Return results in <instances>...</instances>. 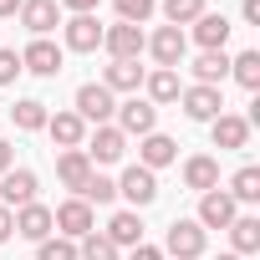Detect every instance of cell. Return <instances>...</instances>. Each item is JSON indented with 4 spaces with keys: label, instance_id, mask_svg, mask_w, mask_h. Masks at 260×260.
Masks as SVG:
<instances>
[{
    "label": "cell",
    "instance_id": "6da1fadb",
    "mask_svg": "<svg viewBox=\"0 0 260 260\" xmlns=\"http://www.w3.org/2000/svg\"><path fill=\"white\" fill-rule=\"evenodd\" d=\"M102 46H107L112 61H138V56L148 51V36H143V26L117 21V26H102Z\"/></svg>",
    "mask_w": 260,
    "mask_h": 260
},
{
    "label": "cell",
    "instance_id": "7a4b0ae2",
    "mask_svg": "<svg viewBox=\"0 0 260 260\" xmlns=\"http://www.w3.org/2000/svg\"><path fill=\"white\" fill-rule=\"evenodd\" d=\"M204 245H209V235L199 230V219H174V224H169L164 250H169L174 260H199V255H204Z\"/></svg>",
    "mask_w": 260,
    "mask_h": 260
},
{
    "label": "cell",
    "instance_id": "3957f363",
    "mask_svg": "<svg viewBox=\"0 0 260 260\" xmlns=\"http://www.w3.org/2000/svg\"><path fill=\"white\" fill-rule=\"evenodd\" d=\"M51 224H56L67 240H82V235H92V230H97V214H92V204H87V199H67V204H56V209H51Z\"/></svg>",
    "mask_w": 260,
    "mask_h": 260
},
{
    "label": "cell",
    "instance_id": "277c9868",
    "mask_svg": "<svg viewBox=\"0 0 260 260\" xmlns=\"http://www.w3.org/2000/svg\"><path fill=\"white\" fill-rule=\"evenodd\" d=\"M117 194L133 204V209H143V204H153L158 199V174L153 169H143V164H133V169H122V179H117Z\"/></svg>",
    "mask_w": 260,
    "mask_h": 260
},
{
    "label": "cell",
    "instance_id": "5b68a950",
    "mask_svg": "<svg viewBox=\"0 0 260 260\" xmlns=\"http://www.w3.org/2000/svg\"><path fill=\"white\" fill-rule=\"evenodd\" d=\"M153 127H158V107H153V102H138V97H133V102L117 107V133H122V138H148Z\"/></svg>",
    "mask_w": 260,
    "mask_h": 260
},
{
    "label": "cell",
    "instance_id": "8992f818",
    "mask_svg": "<svg viewBox=\"0 0 260 260\" xmlns=\"http://www.w3.org/2000/svg\"><path fill=\"white\" fill-rule=\"evenodd\" d=\"M112 112H117V102H112V92H107L102 82L77 87V117H82V122H97V127H102Z\"/></svg>",
    "mask_w": 260,
    "mask_h": 260
},
{
    "label": "cell",
    "instance_id": "52a82bcc",
    "mask_svg": "<svg viewBox=\"0 0 260 260\" xmlns=\"http://www.w3.org/2000/svg\"><path fill=\"white\" fill-rule=\"evenodd\" d=\"M235 214H240V204H235L224 189L199 194V230H230V224H235Z\"/></svg>",
    "mask_w": 260,
    "mask_h": 260
},
{
    "label": "cell",
    "instance_id": "ba28073f",
    "mask_svg": "<svg viewBox=\"0 0 260 260\" xmlns=\"http://www.w3.org/2000/svg\"><path fill=\"white\" fill-rule=\"evenodd\" d=\"M148 51H153V61H158V67H169V72H174V67L184 61V51H189V36H184L179 26H158V31L148 36Z\"/></svg>",
    "mask_w": 260,
    "mask_h": 260
},
{
    "label": "cell",
    "instance_id": "9c48e42d",
    "mask_svg": "<svg viewBox=\"0 0 260 260\" xmlns=\"http://www.w3.org/2000/svg\"><path fill=\"white\" fill-rule=\"evenodd\" d=\"M0 204H6V209L36 204V174L31 169H6V174H0Z\"/></svg>",
    "mask_w": 260,
    "mask_h": 260
},
{
    "label": "cell",
    "instance_id": "30bf717a",
    "mask_svg": "<svg viewBox=\"0 0 260 260\" xmlns=\"http://www.w3.org/2000/svg\"><path fill=\"white\" fill-rule=\"evenodd\" d=\"M179 102H184V112H189L194 122H214V117L224 112L219 87H184V92H179Z\"/></svg>",
    "mask_w": 260,
    "mask_h": 260
},
{
    "label": "cell",
    "instance_id": "8fae6325",
    "mask_svg": "<svg viewBox=\"0 0 260 260\" xmlns=\"http://www.w3.org/2000/svg\"><path fill=\"white\" fill-rule=\"evenodd\" d=\"M21 26L31 31V36H46V31H56L61 26V6L56 0H21Z\"/></svg>",
    "mask_w": 260,
    "mask_h": 260
},
{
    "label": "cell",
    "instance_id": "7c38bea8",
    "mask_svg": "<svg viewBox=\"0 0 260 260\" xmlns=\"http://www.w3.org/2000/svg\"><path fill=\"white\" fill-rule=\"evenodd\" d=\"M82 153L92 158V169H97V164H117V158L127 153V138L117 133V122H102L97 133H92V148H82Z\"/></svg>",
    "mask_w": 260,
    "mask_h": 260
},
{
    "label": "cell",
    "instance_id": "4fadbf2b",
    "mask_svg": "<svg viewBox=\"0 0 260 260\" xmlns=\"http://www.w3.org/2000/svg\"><path fill=\"white\" fill-rule=\"evenodd\" d=\"M21 72H36V77H56V72H61V46H51L46 36H36V41L21 51Z\"/></svg>",
    "mask_w": 260,
    "mask_h": 260
},
{
    "label": "cell",
    "instance_id": "5bb4252c",
    "mask_svg": "<svg viewBox=\"0 0 260 260\" xmlns=\"http://www.w3.org/2000/svg\"><path fill=\"white\" fill-rule=\"evenodd\" d=\"M92 174H97V169H92V158H87L82 148H61V158H56V179H61L72 194H82Z\"/></svg>",
    "mask_w": 260,
    "mask_h": 260
},
{
    "label": "cell",
    "instance_id": "9a60e30c",
    "mask_svg": "<svg viewBox=\"0 0 260 260\" xmlns=\"http://www.w3.org/2000/svg\"><path fill=\"white\" fill-rule=\"evenodd\" d=\"M46 133H51L56 148H82V143H87V122H82L77 112H51V117H46Z\"/></svg>",
    "mask_w": 260,
    "mask_h": 260
},
{
    "label": "cell",
    "instance_id": "2e32d148",
    "mask_svg": "<svg viewBox=\"0 0 260 260\" xmlns=\"http://www.w3.org/2000/svg\"><path fill=\"white\" fill-rule=\"evenodd\" d=\"M209 133H214V148H250V122L240 112H219L209 122Z\"/></svg>",
    "mask_w": 260,
    "mask_h": 260
},
{
    "label": "cell",
    "instance_id": "e0dca14e",
    "mask_svg": "<svg viewBox=\"0 0 260 260\" xmlns=\"http://www.w3.org/2000/svg\"><path fill=\"white\" fill-rule=\"evenodd\" d=\"M51 230H56V224H51V209H46V204H21V209H16V235H21V240H36V245H41Z\"/></svg>",
    "mask_w": 260,
    "mask_h": 260
},
{
    "label": "cell",
    "instance_id": "ac0fdd59",
    "mask_svg": "<svg viewBox=\"0 0 260 260\" xmlns=\"http://www.w3.org/2000/svg\"><path fill=\"white\" fill-rule=\"evenodd\" d=\"M61 31H67V51H97V46H102V26H97V16H72Z\"/></svg>",
    "mask_w": 260,
    "mask_h": 260
},
{
    "label": "cell",
    "instance_id": "d6986e66",
    "mask_svg": "<svg viewBox=\"0 0 260 260\" xmlns=\"http://www.w3.org/2000/svg\"><path fill=\"white\" fill-rule=\"evenodd\" d=\"M174 158H179V143H174V138H164V133H148V138L138 143V164H143V169H153V174H158V169H169Z\"/></svg>",
    "mask_w": 260,
    "mask_h": 260
},
{
    "label": "cell",
    "instance_id": "ffe728a7",
    "mask_svg": "<svg viewBox=\"0 0 260 260\" xmlns=\"http://www.w3.org/2000/svg\"><path fill=\"white\" fill-rule=\"evenodd\" d=\"M102 235H107L117 250H122V245H143V219H138V209H117Z\"/></svg>",
    "mask_w": 260,
    "mask_h": 260
},
{
    "label": "cell",
    "instance_id": "44dd1931",
    "mask_svg": "<svg viewBox=\"0 0 260 260\" xmlns=\"http://www.w3.org/2000/svg\"><path fill=\"white\" fill-rule=\"evenodd\" d=\"M184 184H189L194 194H209V189H219V164H214L209 153H194V158L184 164Z\"/></svg>",
    "mask_w": 260,
    "mask_h": 260
},
{
    "label": "cell",
    "instance_id": "7402d4cb",
    "mask_svg": "<svg viewBox=\"0 0 260 260\" xmlns=\"http://www.w3.org/2000/svg\"><path fill=\"white\" fill-rule=\"evenodd\" d=\"M143 77H148V72H143L138 61H112V67L102 72V87H107V92H138Z\"/></svg>",
    "mask_w": 260,
    "mask_h": 260
},
{
    "label": "cell",
    "instance_id": "603a6c76",
    "mask_svg": "<svg viewBox=\"0 0 260 260\" xmlns=\"http://www.w3.org/2000/svg\"><path fill=\"white\" fill-rule=\"evenodd\" d=\"M194 41H199L204 51H224V41H230V21H224V16H209V11H204V16L194 21Z\"/></svg>",
    "mask_w": 260,
    "mask_h": 260
},
{
    "label": "cell",
    "instance_id": "cb8c5ba5",
    "mask_svg": "<svg viewBox=\"0 0 260 260\" xmlns=\"http://www.w3.org/2000/svg\"><path fill=\"white\" fill-rule=\"evenodd\" d=\"M143 87H148V102L158 107V102H179V72H169V67H153L148 77H143Z\"/></svg>",
    "mask_w": 260,
    "mask_h": 260
},
{
    "label": "cell",
    "instance_id": "d4e9b609",
    "mask_svg": "<svg viewBox=\"0 0 260 260\" xmlns=\"http://www.w3.org/2000/svg\"><path fill=\"white\" fill-rule=\"evenodd\" d=\"M224 77H230V56L224 51H204L194 61V87H219Z\"/></svg>",
    "mask_w": 260,
    "mask_h": 260
},
{
    "label": "cell",
    "instance_id": "484cf974",
    "mask_svg": "<svg viewBox=\"0 0 260 260\" xmlns=\"http://www.w3.org/2000/svg\"><path fill=\"white\" fill-rule=\"evenodd\" d=\"M46 102H36V97H21L16 107H11V122L21 127V133H41V127H46Z\"/></svg>",
    "mask_w": 260,
    "mask_h": 260
},
{
    "label": "cell",
    "instance_id": "4316f807",
    "mask_svg": "<svg viewBox=\"0 0 260 260\" xmlns=\"http://www.w3.org/2000/svg\"><path fill=\"white\" fill-rule=\"evenodd\" d=\"M230 240H235V255H255V250H260V219H255V214H235Z\"/></svg>",
    "mask_w": 260,
    "mask_h": 260
},
{
    "label": "cell",
    "instance_id": "83f0119b",
    "mask_svg": "<svg viewBox=\"0 0 260 260\" xmlns=\"http://www.w3.org/2000/svg\"><path fill=\"white\" fill-rule=\"evenodd\" d=\"M224 194H230L235 204H255V199H260V169H255V164H245V169L230 179V189H224Z\"/></svg>",
    "mask_w": 260,
    "mask_h": 260
},
{
    "label": "cell",
    "instance_id": "f1b7e54d",
    "mask_svg": "<svg viewBox=\"0 0 260 260\" xmlns=\"http://www.w3.org/2000/svg\"><path fill=\"white\" fill-rule=\"evenodd\" d=\"M230 77L245 87V92H260V51H240L230 61Z\"/></svg>",
    "mask_w": 260,
    "mask_h": 260
},
{
    "label": "cell",
    "instance_id": "f546056e",
    "mask_svg": "<svg viewBox=\"0 0 260 260\" xmlns=\"http://www.w3.org/2000/svg\"><path fill=\"white\" fill-rule=\"evenodd\" d=\"M164 16H169V26H194L199 16H204V0H164Z\"/></svg>",
    "mask_w": 260,
    "mask_h": 260
},
{
    "label": "cell",
    "instance_id": "4dcf8cb0",
    "mask_svg": "<svg viewBox=\"0 0 260 260\" xmlns=\"http://www.w3.org/2000/svg\"><path fill=\"white\" fill-rule=\"evenodd\" d=\"M77 260H117V245L107 240V235H82V250H77Z\"/></svg>",
    "mask_w": 260,
    "mask_h": 260
},
{
    "label": "cell",
    "instance_id": "1f68e13d",
    "mask_svg": "<svg viewBox=\"0 0 260 260\" xmlns=\"http://www.w3.org/2000/svg\"><path fill=\"white\" fill-rule=\"evenodd\" d=\"M36 260H77V240H67V235H46V240L36 245Z\"/></svg>",
    "mask_w": 260,
    "mask_h": 260
},
{
    "label": "cell",
    "instance_id": "d6a6232c",
    "mask_svg": "<svg viewBox=\"0 0 260 260\" xmlns=\"http://www.w3.org/2000/svg\"><path fill=\"white\" fill-rule=\"evenodd\" d=\"M77 199H87V204H112V199H117V184H112L107 174H92V179H87V189H82Z\"/></svg>",
    "mask_w": 260,
    "mask_h": 260
},
{
    "label": "cell",
    "instance_id": "836d02e7",
    "mask_svg": "<svg viewBox=\"0 0 260 260\" xmlns=\"http://www.w3.org/2000/svg\"><path fill=\"white\" fill-rule=\"evenodd\" d=\"M153 11H158V0H117V21H127V26H143Z\"/></svg>",
    "mask_w": 260,
    "mask_h": 260
},
{
    "label": "cell",
    "instance_id": "e575fe53",
    "mask_svg": "<svg viewBox=\"0 0 260 260\" xmlns=\"http://www.w3.org/2000/svg\"><path fill=\"white\" fill-rule=\"evenodd\" d=\"M21 77V51H11V46H0V87H11Z\"/></svg>",
    "mask_w": 260,
    "mask_h": 260
},
{
    "label": "cell",
    "instance_id": "d590c367",
    "mask_svg": "<svg viewBox=\"0 0 260 260\" xmlns=\"http://www.w3.org/2000/svg\"><path fill=\"white\" fill-rule=\"evenodd\" d=\"M16 235V209H6V204H0V245H6Z\"/></svg>",
    "mask_w": 260,
    "mask_h": 260
},
{
    "label": "cell",
    "instance_id": "8d00e7d4",
    "mask_svg": "<svg viewBox=\"0 0 260 260\" xmlns=\"http://www.w3.org/2000/svg\"><path fill=\"white\" fill-rule=\"evenodd\" d=\"M56 6H67L72 16H92V11H97V0H56Z\"/></svg>",
    "mask_w": 260,
    "mask_h": 260
},
{
    "label": "cell",
    "instance_id": "74e56055",
    "mask_svg": "<svg viewBox=\"0 0 260 260\" xmlns=\"http://www.w3.org/2000/svg\"><path fill=\"white\" fill-rule=\"evenodd\" d=\"M127 260H164V250H158V245H133Z\"/></svg>",
    "mask_w": 260,
    "mask_h": 260
},
{
    "label": "cell",
    "instance_id": "f35d334b",
    "mask_svg": "<svg viewBox=\"0 0 260 260\" xmlns=\"http://www.w3.org/2000/svg\"><path fill=\"white\" fill-rule=\"evenodd\" d=\"M240 11H245L250 26H260V0H240Z\"/></svg>",
    "mask_w": 260,
    "mask_h": 260
},
{
    "label": "cell",
    "instance_id": "ab89813d",
    "mask_svg": "<svg viewBox=\"0 0 260 260\" xmlns=\"http://www.w3.org/2000/svg\"><path fill=\"white\" fill-rule=\"evenodd\" d=\"M6 169H16V153H11V143H6V138H0V174H6Z\"/></svg>",
    "mask_w": 260,
    "mask_h": 260
},
{
    "label": "cell",
    "instance_id": "60d3db41",
    "mask_svg": "<svg viewBox=\"0 0 260 260\" xmlns=\"http://www.w3.org/2000/svg\"><path fill=\"white\" fill-rule=\"evenodd\" d=\"M21 11V0H0V21H6V16H16Z\"/></svg>",
    "mask_w": 260,
    "mask_h": 260
},
{
    "label": "cell",
    "instance_id": "b9f144b4",
    "mask_svg": "<svg viewBox=\"0 0 260 260\" xmlns=\"http://www.w3.org/2000/svg\"><path fill=\"white\" fill-rule=\"evenodd\" d=\"M214 260H240V255H214Z\"/></svg>",
    "mask_w": 260,
    "mask_h": 260
}]
</instances>
